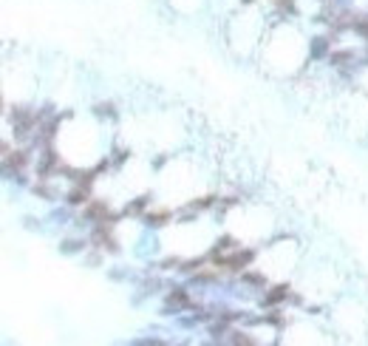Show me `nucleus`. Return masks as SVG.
<instances>
[{
  "label": "nucleus",
  "instance_id": "obj_1",
  "mask_svg": "<svg viewBox=\"0 0 368 346\" xmlns=\"http://www.w3.org/2000/svg\"><path fill=\"white\" fill-rule=\"evenodd\" d=\"M266 43H261V48H278V57L266 60V68L275 74H295L303 68V63H309V40L303 43L301 31L289 23H278L272 26V31H266L264 37Z\"/></svg>",
  "mask_w": 368,
  "mask_h": 346
},
{
  "label": "nucleus",
  "instance_id": "obj_2",
  "mask_svg": "<svg viewBox=\"0 0 368 346\" xmlns=\"http://www.w3.org/2000/svg\"><path fill=\"white\" fill-rule=\"evenodd\" d=\"M298 293L289 287V284H275V287H266L264 296H261V307L264 310H278V307H286V304H298Z\"/></svg>",
  "mask_w": 368,
  "mask_h": 346
},
{
  "label": "nucleus",
  "instance_id": "obj_3",
  "mask_svg": "<svg viewBox=\"0 0 368 346\" xmlns=\"http://www.w3.org/2000/svg\"><path fill=\"white\" fill-rule=\"evenodd\" d=\"M332 48H335V40H332V34H315V37H309V63L329 60Z\"/></svg>",
  "mask_w": 368,
  "mask_h": 346
},
{
  "label": "nucleus",
  "instance_id": "obj_4",
  "mask_svg": "<svg viewBox=\"0 0 368 346\" xmlns=\"http://www.w3.org/2000/svg\"><path fill=\"white\" fill-rule=\"evenodd\" d=\"M173 219H176L173 210H153V207H151V210L142 216V225H145L148 230H162V227H168Z\"/></svg>",
  "mask_w": 368,
  "mask_h": 346
},
{
  "label": "nucleus",
  "instance_id": "obj_5",
  "mask_svg": "<svg viewBox=\"0 0 368 346\" xmlns=\"http://www.w3.org/2000/svg\"><path fill=\"white\" fill-rule=\"evenodd\" d=\"M153 207V199L145 193V196H136L134 202H128L125 207H122V216H134V219H142L148 210Z\"/></svg>",
  "mask_w": 368,
  "mask_h": 346
},
{
  "label": "nucleus",
  "instance_id": "obj_6",
  "mask_svg": "<svg viewBox=\"0 0 368 346\" xmlns=\"http://www.w3.org/2000/svg\"><path fill=\"white\" fill-rule=\"evenodd\" d=\"M91 239H63L60 244H57V250L63 253V256H80V253H85L91 244H88Z\"/></svg>",
  "mask_w": 368,
  "mask_h": 346
},
{
  "label": "nucleus",
  "instance_id": "obj_7",
  "mask_svg": "<svg viewBox=\"0 0 368 346\" xmlns=\"http://www.w3.org/2000/svg\"><path fill=\"white\" fill-rule=\"evenodd\" d=\"M71 219H74V207L71 205H63V207H54L51 213H48V222L51 225H71Z\"/></svg>",
  "mask_w": 368,
  "mask_h": 346
},
{
  "label": "nucleus",
  "instance_id": "obj_8",
  "mask_svg": "<svg viewBox=\"0 0 368 346\" xmlns=\"http://www.w3.org/2000/svg\"><path fill=\"white\" fill-rule=\"evenodd\" d=\"M94 117H97L99 122H105V119L114 122L119 114H117V105H114V102H97V105H94Z\"/></svg>",
  "mask_w": 368,
  "mask_h": 346
},
{
  "label": "nucleus",
  "instance_id": "obj_9",
  "mask_svg": "<svg viewBox=\"0 0 368 346\" xmlns=\"http://www.w3.org/2000/svg\"><path fill=\"white\" fill-rule=\"evenodd\" d=\"M357 37H363V40H368V11H363V14H357V23H355V28H352Z\"/></svg>",
  "mask_w": 368,
  "mask_h": 346
},
{
  "label": "nucleus",
  "instance_id": "obj_10",
  "mask_svg": "<svg viewBox=\"0 0 368 346\" xmlns=\"http://www.w3.org/2000/svg\"><path fill=\"white\" fill-rule=\"evenodd\" d=\"M131 344L134 346H159L162 341H159V338H134Z\"/></svg>",
  "mask_w": 368,
  "mask_h": 346
},
{
  "label": "nucleus",
  "instance_id": "obj_11",
  "mask_svg": "<svg viewBox=\"0 0 368 346\" xmlns=\"http://www.w3.org/2000/svg\"><path fill=\"white\" fill-rule=\"evenodd\" d=\"M355 0H332V6H352Z\"/></svg>",
  "mask_w": 368,
  "mask_h": 346
},
{
  "label": "nucleus",
  "instance_id": "obj_12",
  "mask_svg": "<svg viewBox=\"0 0 368 346\" xmlns=\"http://www.w3.org/2000/svg\"><path fill=\"white\" fill-rule=\"evenodd\" d=\"M318 3H323V6H326V3H332V0H318Z\"/></svg>",
  "mask_w": 368,
  "mask_h": 346
}]
</instances>
